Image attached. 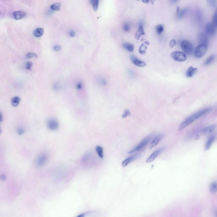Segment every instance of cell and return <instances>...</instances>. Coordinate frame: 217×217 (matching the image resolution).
<instances>
[{
  "instance_id": "1",
  "label": "cell",
  "mask_w": 217,
  "mask_h": 217,
  "mask_svg": "<svg viewBox=\"0 0 217 217\" xmlns=\"http://www.w3.org/2000/svg\"><path fill=\"white\" fill-rule=\"evenodd\" d=\"M210 110H211L210 108H205L204 109L198 111V112L193 114L192 115H190V116L187 118L180 125L179 127H178V131H181L183 130H184V128H185L186 127L190 125L196 120L198 119L200 117H201L206 114L209 112L210 111Z\"/></svg>"
},
{
  "instance_id": "2",
  "label": "cell",
  "mask_w": 217,
  "mask_h": 217,
  "mask_svg": "<svg viewBox=\"0 0 217 217\" xmlns=\"http://www.w3.org/2000/svg\"><path fill=\"white\" fill-rule=\"evenodd\" d=\"M151 138V136L146 137L142 140L141 142H140L139 144H138V145L135 148L132 149L131 151H130L129 152V154H131L135 152H138L144 149L146 146V145L148 144Z\"/></svg>"
},
{
  "instance_id": "3",
  "label": "cell",
  "mask_w": 217,
  "mask_h": 217,
  "mask_svg": "<svg viewBox=\"0 0 217 217\" xmlns=\"http://www.w3.org/2000/svg\"><path fill=\"white\" fill-rule=\"evenodd\" d=\"M207 50V45L201 44L196 48L195 55L197 58H201L205 54Z\"/></svg>"
},
{
  "instance_id": "4",
  "label": "cell",
  "mask_w": 217,
  "mask_h": 217,
  "mask_svg": "<svg viewBox=\"0 0 217 217\" xmlns=\"http://www.w3.org/2000/svg\"><path fill=\"white\" fill-rule=\"evenodd\" d=\"M171 56L174 60L178 62H184L187 60V56L185 53L181 51H175L171 54Z\"/></svg>"
},
{
  "instance_id": "5",
  "label": "cell",
  "mask_w": 217,
  "mask_h": 217,
  "mask_svg": "<svg viewBox=\"0 0 217 217\" xmlns=\"http://www.w3.org/2000/svg\"><path fill=\"white\" fill-rule=\"evenodd\" d=\"M181 47L183 51L185 54L190 55L193 52V45L188 40H183L181 43Z\"/></svg>"
},
{
  "instance_id": "6",
  "label": "cell",
  "mask_w": 217,
  "mask_h": 217,
  "mask_svg": "<svg viewBox=\"0 0 217 217\" xmlns=\"http://www.w3.org/2000/svg\"><path fill=\"white\" fill-rule=\"evenodd\" d=\"M217 26L213 23H209L206 24L205 28L206 34L208 36H214L217 32Z\"/></svg>"
},
{
  "instance_id": "7",
  "label": "cell",
  "mask_w": 217,
  "mask_h": 217,
  "mask_svg": "<svg viewBox=\"0 0 217 217\" xmlns=\"http://www.w3.org/2000/svg\"><path fill=\"white\" fill-rule=\"evenodd\" d=\"M48 156L46 153H42L40 154L36 160V164L37 166L42 167L47 162Z\"/></svg>"
},
{
  "instance_id": "8",
  "label": "cell",
  "mask_w": 217,
  "mask_h": 217,
  "mask_svg": "<svg viewBox=\"0 0 217 217\" xmlns=\"http://www.w3.org/2000/svg\"><path fill=\"white\" fill-rule=\"evenodd\" d=\"M47 127L49 130L51 131H54L58 129L59 123L56 120L50 119L48 120L47 121Z\"/></svg>"
},
{
  "instance_id": "9",
  "label": "cell",
  "mask_w": 217,
  "mask_h": 217,
  "mask_svg": "<svg viewBox=\"0 0 217 217\" xmlns=\"http://www.w3.org/2000/svg\"><path fill=\"white\" fill-rule=\"evenodd\" d=\"M131 60L133 64L139 67H143L146 65L145 62L140 60L134 56H131Z\"/></svg>"
},
{
  "instance_id": "10",
  "label": "cell",
  "mask_w": 217,
  "mask_h": 217,
  "mask_svg": "<svg viewBox=\"0 0 217 217\" xmlns=\"http://www.w3.org/2000/svg\"><path fill=\"white\" fill-rule=\"evenodd\" d=\"M162 148H160V149L156 150L154 153H153L152 154H151V155L146 160V163H150L152 162L153 161H154L156 158L159 155V154L162 152Z\"/></svg>"
},
{
  "instance_id": "11",
  "label": "cell",
  "mask_w": 217,
  "mask_h": 217,
  "mask_svg": "<svg viewBox=\"0 0 217 217\" xmlns=\"http://www.w3.org/2000/svg\"><path fill=\"white\" fill-rule=\"evenodd\" d=\"M208 37L207 34L205 33H201L198 37L199 41L201 44H205L208 45Z\"/></svg>"
},
{
  "instance_id": "12",
  "label": "cell",
  "mask_w": 217,
  "mask_h": 217,
  "mask_svg": "<svg viewBox=\"0 0 217 217\" xmlns=\"http://www.w3.org/2000/svg\"><path fill=\"white\" fill-rule=\"evenodd\" d=\"M216 127H217V125L216 124L210 125V126L204 129L201 131V132L204 134H210L216 129Z\"/></svg>"
},
{
  "instance_id": "13",
  "label": "cell",
  "mask_w": 217,
  "mask_h": 217,
  "mask_svg": "<svg viewBox=\"0 0 217 217\" xmlns=\"http://www.w3.org/2000/svg\"><path fill=\"white\" fill-rule=\"evenodd\" d=\"M163 137V135L162 134L157 136V137H156L155 138H154L151 142V146L150 148V149H152L154 147L156 146L159 143V142H160L161 139H162Z\"/></svg>"
},
{
  "instance_id": "14",
  "label": "cell",
  "mask_w": 217,
  "mask_h": 217,
  "mask_svg": "<svg viewBox=\"0 0 217 217\" xmlns=\"http://www.w3.org/2000/svg\"><path fill=\"white\" fill-rule=\"evenodd\" d=\"M26 15V14L22 11H16L13 13V16L16 20H20Z\"/></svg>"
},
{
  "instance_id": "15",
  "label": "cell",
  "mask_w": 217,
  "mask_h": 217,
  "mask_svg": "<svg viewBox=\"0 0 217 217\" xmlns=\"http://www.w3.org/2000/svg\"><path fill=\"white\" fill-rule=\"evenodd\" d=\"M216 137V134H213L209 137L208 139V141L207 142L206 145L205 149L206 150H208L210 148V147H211V145H212V144H213V143Z\"/></svg>"
},
{
  "instance_id": "16",
  "label": "cell",
  "mask_w": 217,
  "mask_h": 217,
  "mask_svg": "<svg viewBox=\"0 0 217 217\" xmlns=\"http://www.w3.org/2000/svg\"><path fill=\"white\" fill-rule=\"evenodd\" d=\"M197 71V68H193L192 66H191L187 70L186 76L188 77H191L196 73Z\"/></svg>"
},
{
  "instance_id": "17",
  "label": "cell",
  "mask_w": 217,
  "mask_h": 217,
  "mask_svg": "<svg viewBox=\"0 0 217 217\" xmlns=\"http://www.w3.org/2000/svg\"><path fill=\"white\" fill-rule=\"evenodd\" d=\"M136 157H137V155H134L129 157L128 158H127L122 162V165L124 167H126V166L128 165V164H130V163H131L132 161H133L135 158H136Z\"/></svg>"
},
{
  "instance_id": "18",
  "label": "cell",
  "mask_w": 217,
  "mask_h": 217,
  "mask_svg": "<svg viewBox=\"0 0 217 217\" xmlns=\"http://www.w3.org/2000/svg\"><path fill=\"white\" fill-rule=\"evenodd\" d=\"M21 101L20 98L18 96H15L12 98L11 101V103L12 106L14 107L17 106L19 105Z\"/></svg>"
},
{
  "instance_id": "19",
  "label": "cell",
  "mask_w": 217,
  "mask_h": 217,
  "mask_svg": "<svg viewBox=\"0 0 217 217\" xmlns=\"http://www.w3.org/2000/svg\"><path fill=\"white\" fill-rule=\"evenodd\" d=\"M43 33H44L43 29L41 28H38L35 30V31L34 32L33 34L35 37L38 38L42 36L43 35Z\"/></svg>"
},
{
  "instance_id": "20",
  "label": "cell",
  "mask_w": 217,
  "mask_h": 217,
  "mask_svg": "<svg viewBox=\"0 0 217 217\" xmlns=\"http://www.w3.org/2000/svg\"><path fill=\"white\" fill-rule=\"evenodd\" d=\"M188 11V8H185L180 11L179 13L177 14V18L178 19H181L185 16L187 12Z\"/></svg>"
},
{
  "instance_id": "21",
  "label": "cell",
  "mask_w": 217,
  "mask_h": 217,
  "mask_svg": "<svg viewBox=\"0 0 217 217\" xmlns=\"http://www.w3.org/2000/svg\"><path fill=\"white\" fill-rule=\"evenodd\" d=\"M145 32H144L143 28L142 27V26H139V30L137 32V33L136 34L135 37H136V38L137 40H139V38H141V36H142V35H145Z\"/></svg>"
},
{
  "instance_id": "22",
  "label": "cell",
  "mask_w": 217,
  "mask_h": 217,
  "mask_svg": "<svg viewBox=\"0 0 217 217\" xmlns=\"http://www.w3.org/2000/svg\"><path fill=\"white\" fill-rule=\"evenodd\" d=\"M123 47L130 52H132L134 50V45L129 43H124L123 45Z\"/></svg>"
},
{
  "instance_id": "23",
  "label": "cell",
  "mask_w": 217,
  "mask_h": 217,
  "mask_svg": "<svg viewBox=\"0 0 217 217\" xmlns=\"http://www.w3.org/2000/svg\"><path fill=\"white\" fill-rule=\"evenodd\" d=\"M90 3L92 4L93 8L95 12H96L99 7V0H90Z\"/></svg>"
},
{
  "instance_id": "24",
  "label": "cell",
  "mask_w": 217,
  "mask_h": 217,
  "mask_svg": "<svg viewBox=\"0 0 217 217\" xmlns=\"http://www.w3.org/2000/svg\"><path fill=\"white\" fill-rule=\"evenodd\" d=\"M210 192L212 194H215L217 192V183L214 182L212 183L210 186Z\"/></svg>"
},
{
  "instance_id": "25",
  "label": "cell",
  "mask_w": 217,
  "mask_h": 217,
  "mask_svg": "<svg viewBox=\"0 0 217 217\" xmlns=\"http://www.w3.org/2000/svg\"><path fill=\"white\" fill-rule=\"evenodd\" d=\"M97 154L99 156V157L101 158H103L104 154H103V148L101 146L98 145L95 148Z\"/></svg>"
},
{
  "instance_id": "26",
  "label": "cell",
  "mask_w": 217,
  "mask_h": 217,
  "mask_svg": "<svg viewBox=\"0 0 217 217\" xmlns=\"http://www.w3.org/2000/svg\"><path fill=\"white\" fill-rule=\"evenodd\" d=\"M61 5L60 3H54L50 6V9L52 11H58L60 10V8L61 7Z\"/></svg>"
},
{
  "instance_id": "27",
  "label": "cell",
  "mask_w": 217,
  "mask_h": 217,
  "mask_svg": "<svg viewBox=\"0 0 217 217\" xmlns=\"http://www.w3.org/2000/svg\"><path fill=\"white\" fill-rule=\"evenodd\" d=\"M216 59V56L215 55H212L208 58L204 62V65H208L211 64Z\"/></svg>"
},
{
  "instance_id": "28",
  "label": "cell",
  "mask_w": 217,
  "mask_h": 217,
  "mask_svg": "<svg viewBox=\"0 0 217 217\" xmlns=\"http://www.w3.org/2000/svg\"><path fill=\"white\" fill-rule=\"evenodd\" d=\"M157 33L159 35H160L164 31V27L163 25H158L156 27Z\"/></svg>"
},
{
  "instance_id": "29",
  "label": "cell",
  "mask_w": 217,
  "mask_h": 217,
  "mask_svg": "<svg viewBox=\"0 0 217 217\" xmlns=\"http://www.w3.org/2000/svg\"><path fill=\"white\" fill-rule=\"evenodd\" d=\"M147 47L144 44L141 45L139 48V52L142 54H144L145 53Z\"/></svg>"
},
{
  "instance_id": "30",
  "label": "cell",
  "mask_w": 217,
  "mask_h": 217,
  "mask_svg": "<svg viewBox=\"0 0 217 217\" xmlns=\"http://www.w3.org/2000/svg\"><path fill=\"white\" fill-rule=\"evenodd\" d=\"M209 4L212 7H216L217 5V0H207Z\"/></svg>"
},
{
  "instance_id": "31",
  "label": "cell",
  "mask_w": 217,
  "mask_h": 217,
  "mask_svg": "<svg viewBox=\"0 0 217 217\" xmlns=\"http://www.w3.org/2000/svg\"><path fill=\"white\" fill-rule=\"evenodd\" d=\"M123 29L126 32H128L130 29V26L129 23L126 22L124 23V26H123Z\"/></svg>"
},
{
  "instance_id": "32",
  "label": "cell",
  "mask_w": 217,
  "mask_h": 217,
  "mask_svg": "<svg viewBox=\"0 0 217 217\" xmlns=\"http://www.w3.org/2000/svg\"><path fill=\"white\" fill-rule=\"evenodd\" d=\"M213 23L217 26V8L216 9L213 19Z\"/></svg>"
},
{
  "instance_id": "33",
  "label": "cell",
  "mask_w": 217,
  "mask_h": 217,
  "mask_svg": "<svg viewBox=\"0 0 217 217\" xmlns=\"http://www.w3.org/2000/svg\"><path fill=\"white\" fill-rule=\"evenodd\" d=\"M130 115H131V113H130V110L128 109H126L124 111V113L123 114L122 118H125L127 117L130 116Z\"/></svg>"
},
{
  "instance_id": "34",
  "label": "cell",
  "mask_w": 217,
  "mask_h": 217,
  "mask_svg": "<svg viewBox=\"0 0 217 217\" xmlns=\"http://www.w3.org/2000/svg\"><path fill=\"white\" fill-rule=\"evenodd\" d=\"M26 57L28 58H37L38 55L34 53H29L26 55Z\"/></svg>"
},
{
  "instance_id": "35",
  "label": "cell",
  "mask_w": 217,
  "mask_h": 217,
  "mask_svg": "<svg viewBox=\"0 0 217 217\" xmlns=\"http://www.w3.org/2000/svg\"><path fill=\"white\" fill-rule=\"evenodd\" d=\"M26 68L28 70H30L32 69V67L33 66V64L32 62H28L26 64Z\"/></svg>"
},
{
  "instance_id": "36",
  "label": "cell",
  "mask_w": 217,
  "mask_h": 217,
  "mask_svg": "<svg viewBox=\"0 0 217 217\" xmlns=\"http://www.w3.org/2000/svg\"><path fill=\"white\" fill-rule=\"evenodd\" d=\"M17 132L19 135H22L24 133L25 130L23 129V128H18L17 130Z\"/></svg>"
},
{
  "instance_id": "37",
  "label": "cell",
  "mask_w": 217,
  "mask_h": 217,
  "mask_svg": "<svg viewBox=\"0 0 217 217\" xmlns=\"http://www.w3.org/2000/svg\"><path fill=\"white\" fill-rule=\"evenodd\" d=\"M175 44H176V42H175V40H171V41L170 42L169 46L171 47H173L175 45Z\"/></svg>"
},
{
  "instance_id": "38",
  "label": "cell",
  "mask_w": 217,
  "mask_h": 217,
  "mask_svg": "<svg viewBox=\"0 0 217 217\" xmlns=\"http://www.w3.org/2000/svg\"><path fill=\"white\" fill-rule=\"evenodd\" d=\"M53 49L56 51H59L61 49V47L59 45H55L53 47Z\"/></svg>"
},
{
  "instance_id": "39",
  "label": "cell",
  "mask_w": 217,
  "mask_h": 217,
  "mask_svg": "<svg viewBox=\"0 0 217 217\" xmlns=\"http://www.w3.org/2000/svg\"><path fill=\"white\" fill-rule=\"evenodd\" d=\"M82 86L83 85L82 83H78L76 85V88L78 89H80L82 88Z\"/></svg>"
},
{
  "instance_id": "40",
  "label": "cell",
  "mask_w": 217,
  "mask_h": 217,
  "mask_svg": "<svg viewBox=\"0 0 217 217\" xmlns=\"http://www.w3.org/2000/svg\"><path fill=\"white\" fill-rule=\"evenodd\" d=\"M69 35H70V36H71V37L73 38L75 36V32L73 31H71V32H70V33H69Z\"/></svg>"
},
{
  "instance_id": "41",
  "label": "cell",
  "mask_w": 217,
  "mask_h": 217,
  "mask_svg": "<svg viewBox=\"0 0 217 217\" xmlns=\"http://www.w3.org/2000/svg\"><path fill=\"white\" fill-rule=\"evenodd\" d=\"M0 178H1V180H5L6 179V176L4 175H1V176H0Z\"/></svg>"
},
{
  "instance_id": "42",
  "label": "cell",
  "mask_w": 217,
  "mask_h": 217,
  "mask_svg": "<svg viewBox=\"0 0 217 217\" xmlns=\"http://www.w3.org/2000/svg\"><path fill=\"white\" fill-rule=\"evenodd\" d=\"M150 1V0H142V2H143L144 3H149Z\"/></svg>"
},
{
  "instance_id": "43",
  "label": "cell",
  "mask_w": 217,
  "mask_h": 217,
  "mask_svg": "<svg viewBox=\"0 0 217 217\" xmlns=\"http://www.w3.org/2000/svg\"><path fill=\"white\" fill-rule=\"evenodd\" d=\"M179 11H180V8H179V6H177V12H176V13H177V14H178V13H179Z\"/></svg>"
},
{
  "instance_id": "44",
  "label": "cell",
  "mask_w": 217,
  "mask_h": 217,
  "mask_svg": "<svg viewBox=\"0 0 217 217\" xmlns=\"http://www.w3.org/2000/svg\"><path fill=\"white\" fill-rule=\"evenodd\" d=\"M0 122H2V121H3V116H2L1 113L0 114Z\"/></svg>"
},
{
  "instance_id": "45",
  "label": "cell",
  "mask_w": 217,
  "mask_h": 217,
  "mask_svg": "<svg viewBox=\"0 0 217 217\" xmlns=\"http://www.w3.org/2000/svg\"><path fill=\"white\" fill-rule=\"evenodd\" d=\"M157 0H151V3H152V4H154V3H155V2Z\"/></svg>"
},
{
  "instance_id": "46",
  "label": "cell",
  "mask_w": 217,
  "mask_h": 217,
  "mask_svg": "<svg viewBox=\"0 0 217 217\" xmlns=\"http://www.w3.org/2000/svg\"><path fill=\"white\" fill-rule=\"evenodd\" d=\"M178 1V0H171V1L173 3H176Z\"/></svg>"
},
{
  "instance_id": "47",
  "label": "cell",
  "mask_w": 217,
  "mask_h": 217,
  "mask_svg": "<svg viewBox=\"0 0 217 217\" xmlns=\"http://www.w3.org/2000/svg\"><path fill=\"white\" fill-rule=\"evenodd\" d=\"M216 216H217V212H216Z\"/></svg>"
},
{
  "instance_id": "48",
  "label": "cell",
  "mask_w": 217,
  "mask_h": 217,
  "mask_svg": "<svg viewBox=\"0 0 217 217\" xmlns=\"http://www.w3.org/2000/svg\"></svg>"
}]
</instances>
